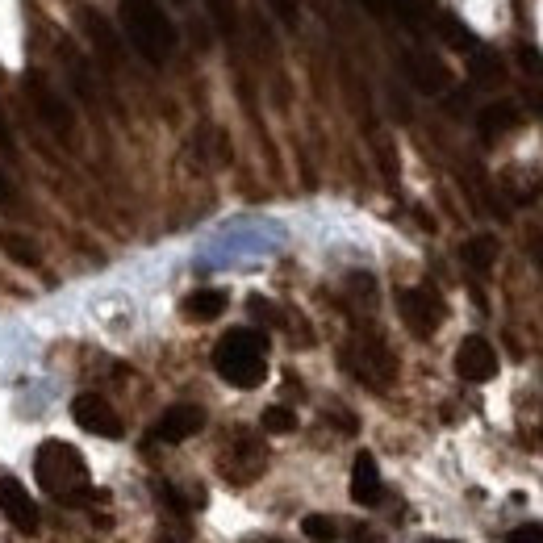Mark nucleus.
<instances>
[{"label":"nucleus","mask_w":543,"mask_h":543,"mask_svg":"<svg viewBox=\"0 0 543 543\" xmlns=\"http://www.w3.org/2000/svg\"><path fill=\"white\" fill-rule=\"evenodd\" d=\"M443 543H447V539H443Z\"/></svg>","instance_id":"c756f323"},{"label":"nucleus","mask_w":543,"mask_h":543,"mask_svg":"<svg viewBox=\"0 0 543 543\" xmlns=\"http://www.w3.org/2000/svg\"><path fill=\"white\" fill-rule=\"evenodd\" d=\"M472 80L477 84H498L502 80V63L485 55V51H472Z\"/></svg>","instance_id":"6ab92c4d"},{"label":"nucleus","mask_w":543,"mask_h":543,"mask_svg":"<svg viewBox=\"0 0 543 543\" xmlns=\"http://www.w3.org/2000/svg\"><path fill=\"white\" fill-rule=\"evenodd\" d=\"M397 310H401V322H406L418 339H431L435 330L443 326V318H447V305H443V297L435 293V289H401L397 293Z\"/></svg>","instance_id":"39448f33"},{"label":"nucleus","mask_w":543,"mask_h":543,"mask_svg":"<svg viewBox=\"0 0 543 543\" xmlns=\"http://www.w3.org/2000/svg\"><path fill=\"white\" fill-rule=\"evenodd\" d=\"M5 247H9V255H13V259H21V264H30V268L38 264V255H34L26 243H21V239H5Z\"/></svg>","instance_id":"b1692460"},{"label":"nucleus","mask_w":543,"mask_h":543,"mask_svg":"<svg viewBox=\"0 0 543 543\" xmlns=\"http://www.w3.org/2000/svg\"><path fill=\"white\" fill-rule=\"evenodd\" d=\"M234 460H243L247 468H243V477L251 481V477H259V472H264V464H268V452H264V443H255V439H239L234 443Z\"/></svg>","instance_id":"dca6fc26"},{"label":"nucleus","mask_w":543,"mask_h":543,"mask_svg":"<svg viewBox=\"0 0 543 543\" xmlns=\"http://www.w3.org/2000/svg\"><path fill=\"white\" fill-rule=\"evenodd\" d=\"M268 5H272V13L280 17V21H285V26H297V0H268Z\"/></svg>","instance_id":"5701e85b"},{"label":"nucleus","mask_w":543,"mask_h":543,"mask_svg":"<svg viewBox=\"0 0 543 543\" xmlns=\"http://www.w3.org/2000/svg\"><path fill=\"white\" fill-rule=\"evenodd\" d=\"M259 422H264L268 435H289L297 427V414L289 406H272V410H264V418H259Z\"/></svg>","instance_id":"aec40b11"},{"label":"nucleus","mask_w":543,"mask_h":543,"mask_svg":"<svg viewBox=\"0 0 543 543\" xmlns=\"http://www.w3.org/2000/svg\"><path fill=\"white\" fill-rule=\"evenodd\" d=\"M351 502H360V506L381 502V468H376L372 452H360L356 464H351Z\"/></svg>","instance_id":"9b49d317"},{"label":"nucleus","mask_w":543,"mask_h":543,"mask_svg":"<svg viewBox=\"0 0 543 543\" xmlns=\"http://www.w3.org/2000/svg\"><path fill=\"white\" fill-rule=\"evenodd\" d=\"M385 5H389V9H393L401 21H406L410 30H418L422 21H427V9H431L427 0H385Z\"/></svg>","instance_id":"a211bd4d"},{"label":"nucleus","mask_w":543,"mask_h":543,"mask_svg":"<svg viewBox=\"0 0 543 543\" xmlns=\"http://www.w3.org/2000/svg\"><path fill=\"white\" fill-rule=\"evenodd\" d=\"M301 531H305V539H314V543H335L339 539L335 518H326V514H305L301 518Z\"/></svg>","instance_id":"f3484780"},{"label":"nucleus","mask_w":543,"mask_h":543,"mask_svg":"<svg viewBox=\"0 0 543 543\" xmlns=\"http://www.w3.org/2000/svg\"><path fill=\"white\" fill-rule=\"evenodd\" d=\"M247 543H285V539H247Z\"/></svg>","instance_id":"cd10ccee"},{"label":"nucleus","mask_w":543,"mask_h":543,"mask_svg":"<svg viewBox=\"0 0 543 543\" xmlns=\"http://www.w3.org/2000/svg\"><path fill=\"white\" fill-rule=\"evenodd\" d=\"M356 5H364L368 13H381V9H385V0H356Z\"/></svg>","instance_id":"393cba45"},{"label":"nucleus","mask_w":543,"mask_h":543,"mask_svg":"<svg viewBox=\"0 0 543 543\" xmlns=\"http://www.w3.org/2000/svg\"><path fill=\"white\" fill-rule=\"evenodd\" d=\"M176 5H184V0H176Z\"/></svg>","instance_id":"c85d7f7f"},{"label":"nucleus","mask_w":543,"mask_h":543,"mask_svg":"<svg viewBox=\"0 0 543 543\" xmlns=\"http://www.w3.org/2000/svg\"><path fill=\"white\" fill-rule=\"evenodd\" d=\"M456 372H460V381H472V385L493 381L498 376V351H493V343L481 335H468L456 347Z\"/></svg>","instance_id":"423d86ee"},{"label":"nucleus","mask_w":543,"mask_h":543,"mask_svg":"<svg viewBox=\"0 0 543 543\" xmlns=\"http://www.w3.org/2000/svg\"><path fill=\"white\" fill-rule=\"evenodd\" d=\"M184 314L193 322H214L218 314H226V293L222 289H197L184 301Z\"/></svg>","instance_id":"4468645a"},{"label":"nucleus","mask_w":543,"mask_h":543,"mask_svg":"<svg viewBox=\"0 0 543 543\" xmlns=\"http://www.w3.org/2000/svg\"><path fill=\"white\" fill-rule=\"evenodd\" d=\"M209 9H214L218 26H222L226 34H234V21H239V17H234V0H209Z\"/></svg>","instance_id":"412c9836"},{"label":"nucleus","mask_w":543,"mask_h":543,"mask_svg":"<svg viewBox=\"0 0 543 543\" xmlns=\"http://www.w3.org/2000/svg\"><path fill=\"white\" fill-rule=\"evenodd\" d=\"M514 126H518V105H510V101L485 105V109L477 113V130H481V138H485V143H493V138L510 134Z\"/></svg>","instance_id":"ddd939ff"},{"label":"nucleus","mask_w":543,"mask_h":543,"mask_svg":"<svg viewBox=\"0 0 543 543\" xmlns=\"http://www.w3.org/2000/svg\"><path fill=\"white\" fill-rule=\"evenodd\" d=\"M214 368L234 389L264 385V376H268V339L251 326L230 330V335H222V343L214 347Z\"/></svg>","instance_id":"f03ea898"},{"label":"nucleus","mask_w":543,"mask_h":543,"mask_svg":"<svg viewBox=\"0 0 543 543\" xmlns=\"http://www.w3.org/2000/svg\"><path fill=\"white\" fill-rule=\"evenodd\" d=\"M0 514H5L17 531H26V535L38 531V506L17 477H0Z\"/></svg>","instance_id":"6e6552de"},{"label":"nucleus","mask_w":543,"mask_h":543,"mask_svg":"<svg viewBox=\"0 0 543 543\" xmlns=\"http://www.w3.org/2000/svg\"><path fill=\"white\" fill-rule=\"evenodd\" d=\"M72 418H76V427L88 431V435H97V439H122V418L113 414V406L105 397L97 393H84L72 401Z\"/></svg>","instance_id":"0eeeda50"},{"label":"nucleus","mask_w":543,"mask_h":543,"mask_svg":"<svg viewBox=\"0 0 543 543\" xmlns=\"http://www.w3.org/2000/svg\"><path fill=\"white\" fill-rule=\"evenodd\" d=\"M0 201H9V180H5V172H0Z\"/></svg>","instance_id":"bb28decb"},{"label":"nucleus","mask_w":543,"mask_h":543,"mask_svg":"<svg viewBox=\"0 0 543 543\" xmlns=\"http://www.w3.org/2000/svg\"><path fill=\"white\" fill-rule=\"evenodd\" d=\"M510 543H543V523H523L518 531H510Z\"/></svg>","instance_id":"4be33fe9"},{"label":"nucleus","mask_w":543,"mask_h":543,"mask_svg":"<svg viewBox=\"0 0 543 543\" xmlns=\"http://www.w3.org/2000/svg\"><path fill=\"white\" fill-rule=\"evenodd\" d=\"M343 364L356 372L364 385H372V389H385L393 376H397V360L389 356V347L381 339H356V343H347Z\"/></svg>","instance_id":"20e7f679"},{"label":"nucleus","mask_w":543,"mask_h":543,"mask_svg":"<svg viewBox=\"0 0 543 543\" xmlns=\"http://www.w3.org/2000/svg\"><path fill=\"white\" fill-rule=\"evenodd\" d=\"M406 72H410V80H414V88L418 92H443L447 84H452V76H447V67L431 55V51H406Z\"/></svg>","instance_id":"9d476101"},{"label":"nucleus","mask_w":543,"mask_h":543,"mask_svg":"<svg viewBox=\"0 0 543 543\" xmlns=\"http://www.w3.org/2000/svg\"><path fill=\"white\" fill-rule=\"evenodd\" d=\"M34 477L63 506H80L88 498V464H84V456L76 452V447L63 443V439H51V443L38 447Z\"/></svg>","instance_id":"f257e3e1"},{"label":"nucleus","mask_w":543,"mask_h":543,"mask_svg":"<svg viewBox=\"0 0 543 543\" xmlns=\"http://www.w3.org/2000/svg\"><path fill=\"white\" fill-rule=\"evenodd\" d=\"M0 147H9V126H5V113H0Z\"/></svg>","instance_id":"a878e982"},{"label":"nucleus","mask_w":543,"mask_h":543,"mask_svg":"<svg viewBox=\"0 0 543 543\" xmlns=\"http://www.w3.org/2000/svg\"><path fill=\"white\" fill-rule=\"evenodd\" d=\"M117 17H122V30H126L130 46L143 59H151V63H168L172 59L176 26H172V17L163 13L159 0H122Z\"/></svg>","instance_id":"7ed1b4c3"},{"label":"nucleus","mask_w":543,"mask_h":543,"mask_svg":"<svg viewBox=\"0 0 543 543\" xmlns=\"http://www.w3.org/2000/svg\"><path fill=\"white\" fill-rule=\"evenodd\" d=\"M30 97H34V105H38V113L46 117V126H55L59 134H67L72 130V113H67V105L55 97L51 88H46L38 76H30Z\"/></svg>","instance_id":"f8f14e48"},{"label":"nucleus","mask_w":543,"mask_h":543,"mask_svg":"<svg viewBox=\"0 0 543 543\" xmlns=\"http://www.w3.org/2000/svg\"><path fill=\"white\" fill-rule=\"evenodd\" d=\"M201 427H205V410L201 406H172V410H163V418L155 422V439L184 443V439H193Z\"/></svg>","instance_id":"1a4fd4ad"},{"label":"nucleus","mask_w":543,"mask_h":543,"mask_svg":"<svg viewBox=\"0 0 543 543\" xmlns=\"http://www.w3.org/2000/svg\"><path fill=\"white\" fill-rule=\"evenodd\" d=\"M460 255H464V264L472 272H489L493 264H498V239H493V234H477V239L464 243Z\"/></svg>","instance_id":"2eb2a0df"}]
</instances>
